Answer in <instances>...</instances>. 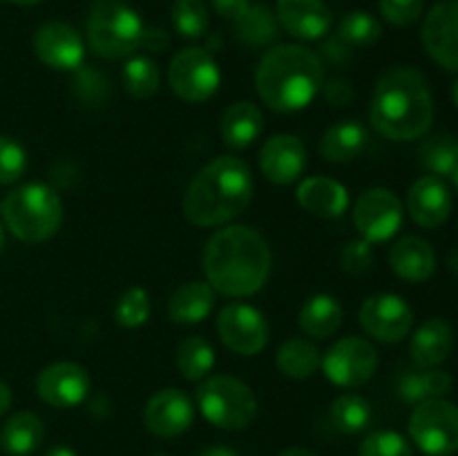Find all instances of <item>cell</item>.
Returning a JSON list of instances; mask_svg holds the SVG:
<instances>
[{
	"mask_svg": "<svg viewBox=\"0 0 458 456\" xmlns=\"http://www.w3.org/2000/svg\"><path fill=\"white\" fill-rule=\"evenodd\" d=\"M271 249L250 226H226L210 235L204 249L206 282L228 298L255 295L271 275Z\"/></svg>",
	"mask_w": 458,
	"mask_h": 456,
	"instance_id": "1",
	"label": "cell"
},
{
	"mask_svg": "<svg viewBox=\"0 0 458 456\" xmlns=\"http://www.w3.org/2000/svg\"><path fill=\"white\" fill-rule=\"evenodd\" d=\"M369 121L376 132L392 141L425 137L434 121V97L428 79L410 65L385 72L371 97Z\"/></svg>",
	"mask_w": 458,
	"mask_h": 456,
	"instance_id": "2",
	"label": "cell"
},
{
	"mask_svg": "<svg viewBox=\"0 0 458 456\" xmlns=\"http://www.w3.org/2000/svg\"><path fill=\"white\" fill-rule=\"evenodd\" d=\"M253 174L240 156L222 155L206 164L183 192V215L199 228L224 226L253 199Z\"/></svg>",
	"mask_w": 458,
	"mask_h": 456,
	"instance_id": "3",
	"label": "cell"
},
{
	"mask_svg": "<svg viewBox=\"0 0 458 456\" xmlns=\"http://www.w3.org/2000/svg\"><path fill=\"white\" fill-rule=\"evenodd\" d=\"M325 83V65L313 49L284 43L268 49L255 70V89L273 112L291 114L311 106Z\"/></svg>",
	"mask_w": 458,
	"mask_h": 456,
	"instance_id": "4",
	"label": "cell"
},
{
	"mask_svg": "<svg viewBox=\"0 0 458 456\" xmlns=\"http://www.w3.org/2000/svg\"><path fill=\"white\" fill-rule=\"evenodd\" d=\"M4 226L27 244L52 240L63 224V201L54 188L31 182L13 188L0 204Z\"/></svg>",
	"mask_w": 458,
	"mask_h": 456,
	"instance_id": "5",
	"label": "cell"
},
{
	"mask_svg": "<svg viewBox=\"0 0 458 456\" xmlns=\"http://www.w3.org/2000/svg\"><path fill=\"white\" fill-rule=\"evenodd\" d=\"M143 21L125 0H94L89 4L85 38L97 56L107 61L128 58L141 47Z\"/></svg>",
	"mask_w": 458,
	"mask_h": 456,
	"instance_id": "6",
	"label": "cell"
},
{
	"mask_svg": "<svg viewBox=\"0 0 458 456\" xmlns=\"http://www.w3.org/2000/svg\"><path fill=\"white\" fill-rule=\"evenodd\" d=\"M195 398L204 418L228 432L249 427L258 416V401L253 392L235 376H208L199 383Z\"/></svg>",
	"mask_w": 458,
	"mask_h": 456,
	"instance_id": "7",
	"label": "cell"
},
{
	"mask_svg": "<svg viewBox=\"0 0 458 456\" xmlns=\"http://www.w3.org/2000/svg\"><path fill=\"white\" fill-rule=\"evenodd\" d=\"M410 436L429 456L458 452V405L445 398L419 402L410 416Z\"/></svg>",
	"mask_w": 458,
	"mask_h": 456,
	"instance_id": "8",
	"label": "cell"
},
{
	"mask_svg": "<svg viewBox=\"0 0 458 456\" xmlns=\"http://www.w3.org/2000/svg\"><path fill=\"white\" fill-rule=\"evenodd\" d=\"M222 72L213 54L204 47H186L170 61L168 85L182 101L204 103L217 94Z\"/></svg>",
	"mask_w": 458,
	"mask_h": 456,
	"instance_id": "9",
	"label": "cell"
},
{
	"mask_svg": "<svg viewBox=\"0 0 458 456\" xmlns=\"http://www.w3.org/2000/svg\"><path fill=\"white\" fill-rule=\"evenodd\" d=\"M378 351L374 344L358 335L340 338L322 356V371L327 378L343 389H356L369 383L378 371Z\"/></svg>",
	"mask_w": 458,
	"mask_h": 456,
	"instance_id": "10",
	"label": "cell"
},
{
	"mask_svg": "<svg viewBox=\"0 0 458 456\" xmlns=\"http://www.w3.org/2000/svg\"><path fill=\"white\" fill-rule=\"evenodd\" d=\"M403 217V201L389 188H367L353 204V224L362 240L371 244L392 240L401 231Z\"/></svg>",
	"mask_w": 458,
	"mask_h": 456,
	"instance_id": "11",
	"label": "cell"
},
{
	"mask_svg": "<svg viewBox=\"0 0 458 456\" xmlns=\"http://www.w3.org/2000/svg\"><path fill=\"white\" fill-rule=\"evenodd\" d=\"M217 334L224 347L237 356H258L268 344V322L250 304L231 302L219 311Z\"/></svg>",
	"mask_w": 458,
	"mask_h": 456,
	"instance_id": "12",
	"label": "cell"
},
{
	"mask_svg": "<svg viewBox=\"0 0 458 456\" xmlns=\"http://www.w3.org/2000/svg\"><path fill=\"white\" fill-rule=\"evenodd\" d=\"M358 320L367 335L378 342L396 344L410 335L414 326V311L401 295L376 293L362 302Z\"/></svg>",
	"mask_w": 458,
	"mask_h": 456,
	"instance_id": "13",
	"label": "cell"
},
{
	"mask_svg": "<svg viewBox=\"0 0 458 456\" xmlns=\"http://www.w3.org/2000/svg\"><path fill=\"white\" fill-rule=\"evenodd\" d=\"M31 45L38 61L56 72H76L85 61L83 36L63 21L43 22Z\"/></svg>",
	"mask_w": 458,
	"mask_h": 456,
	"instance_id": "14",
	"label": "cell"
},
{
	"mask_svg": "<svg viewBox=\"0 0 458 456\" xmlns=\"http://www.w3.org/2000/svg\"><path fill=\"white\" fill-rule=\"evenodd\" d=\"M420 38L434 63L458 72V0H443L429 9Z\"/></svg>",
	"mask_w": 458,
	"mask_h": 456,
	"instance_id": "15",
	"label": "cell"
},
{
	"mask_svg": "<svg viewBox=\"0 0 458 456\" xmlns=\"http://www.w3.org/2000/svg\"><path fill=\"white\" fill-rule=\"evenodd\" d=\"M36 393L43 402L56 410H70L81 405L89 393V374L79 362H54L36 378Z\"/></svg>",
	"mask_w": 458,
	"mask_h": 456,
	"instance_id": "16",
	"label": "cell"
},
{
	"mask_svg": "<svg viewBox=\"0 0 458 456\" xmlns=\"http://www.w3.org/2000/svg\"><path fill=\"white\" fill-rule=\"evenodd\" d=\"M195 420V405L182 389H161L143 407V423L148 432L159 438L182 436Z\"/></svg>",
	"mask_w": 458,
	"mask_h": 456,
	"instance_id": "17",
	"label": "cell"
},
{
	"mask_svg": "<svg viewBox=\"0 0 458 456\" xmlns=\"http://www.w3.org/2000/svg\"><path fill=\"white\" fill-rule=\"evenodd\" d=\"M307 168V148L293 134H276L259 152V170L276 186H289Z\"/></svg>",
	"mask_w": 458,
	"mask_h": 456,
	"instance_id": "18",
	"label": "cell"
},
{
	"mask_svg": "<svg viewBox=\"0 0 458 456\" xmlns=\"http://www.w3.org/2000/svg\"><path fill=\"white\" fill-rule=\"evenodd\" d=\"M276 18L298 40L325 38L334 25V13L325 0H277Z\"/></svg>",
	"mask_w": 458,
	"mask_h": 456,
	"instance_id": "19",
	"label": "cell"
},
{
	"mask_svg": "<svg viewBox=\"0 0 458 456\" xmlns=\"http://www.w3.org/2000/svg\"><path fill=\"white\" fill-rule=\"evenodd\" d=\"M452 192L441 177L425 174L407 192V213L420 228L443 226L452 215Z\"/></svg>",
	"mask_w": 458,
	"mask_h": 456,
	"instance_id": "20",
	"label": "cell"
},
{
	"mask_svg": "<svg viewBox=\"0 0 458 456\" xmlns=\"http://www.w3.org/2000/svg\"><path fill=\"white\" fill-rule=\"evenodd\" d=\"M389 266L401 280L420 284L437 271V253L423 237L405 235L389 249Z\"/></svg>",
	"mask_w": 458,
	"mask_h": 456,
	"instance_id": "21",
	"label": "cell"
},
{
	"mask_svg": "<svg viewBox=\"0 0 458 456\" xmlns=\"http://www.w3.org/2000/svg\"><path fill=\"white\" fill-rule=\"evenodd\" d=\"M454 349V331L443 317H429L416 329L410 342V356L419 369H434L450 358Z\"/></svg>",
	"mask_w": 458,
	"mask_h": 456,
	"instance_id": "22",
	"label": "cell"
},
{
	"mask_svg": "<svg viewBox=\"0 0 458 456\" xmlns=\"http://www.w3.org/2000/svg\"><path fill=\"white\" fill-rule=\"evenodd\" d=\"M295 199L307 213L322 219H335L349 208L347 188L329 177H309L300 182Z\"/></svg>",
	"mask_w": 458,
	"mask_h": 456,
	"instance_id": "23",
	"label": "cell"
},
{
	"mask_svg": "<svg viewBox=\"0 0 458 456\" xmlns=\"http://www.w3.org/2000/svg\"><path fill=\"white\" fill-rule=\"evenodd\" d=\"M213 286L204 280H192L179 286L168 300V317L177 325H199L215 308Z\"/></svg>",
	"mask_w": 458,
	"mask_h": 456,
	"instance_id": "24",
	"label": "cell"
},
{
	"mask_svg": "<svg viewBox=\"0 0 458 456\" xmlns=\"http://www.w3.org/2000/svg\"><path fill=\"white\" fill-rule=\"evenodd\" d=\"M222 141L233 150H244L253 146L264 132V114L255 103L237 101L224 112L222 125Z\"/></svg>",
	"mask_w": 458,
	"mask_h": 456,
	"instance_id": "25",
	"label": "cell"
},
{
	"mask_svg": "<svg viewBox=\"0 0 458 456\" xmlns=\"http://www.w3.org/2000/svg\"><path fill=\"white\" fill-rule=\"evenodd\" d=\"M298 325L307 338L327 340L335 335V331L343 326V307H340V302L334 295H311L300 307Z\"/></svg>",
	"mask_w": 458,
	"mask_h": 456,
	"instance_id": "26",
	"label": "cell"
},
{
	"mask_svg": "<svg viewBox=\"0 0 458 456\" xmlns=\"http://www.w3.org/2000/svg\"><path fill=\"white\" fill-rule=\"evenodd\" d=\"M45 425L31 411H18L0 429V447L9 456H30L43 445Z\"/></svg>",
	"mask_w": 458,
	"mask_h": 456,
	"instance_id": "27",
	"label": "cell"
},
{
	"mask_svg": "<svg viewBox=\"0 0 458 456\" xmlns=\"http://www.w3.org/2000/svg\"><path fill=\"white\" fill-rule=\"evenodd\" d=\"M367 139L369 137H367L365 125L358 123V121H343V123L331 125L322 134L320 155L329 164H349L356 156H360V152L367 146Z\"/></svg>",
	"mask_w": 458,
	"mask_h": 456,
	"instance_id": "28",
	"label": "cell"
},
{
	"mask_svg": "<svg viewBox=\"0 0 458 456\" xmlns=\"http://www.w3.org/2000/svg\"><path fill=\"white\" fill-rule=\"evenodd\" d=\"M452 376L447 371L438 369H407L398 378V396L410 405L432 401V398H443L447 392H452Z\"/></svg>",
	"mask_w": 458,
	"mask_h": 456,
	"instance_id": "29",
	"label": "cell"
},
{
	"mask_svg": "<svg viewBox=\"0 0 458 456\" xmlns=\"http://www.w3.org/2000/svg\"><path fill=\"white\" fill-rule=\"evenodd\" d=\"M233 30H235V38L246 47H267L280 34V22H277L276 13L267 7V4L250 3V7L242 13L237 21H233Z\"/></svg>",
	"mask_w": 458,
	"mask_h": 456,
	"instance_id": "30",
	"label": "cell"
},
{
	"mask_svg": "<svg viewBox=\"0 0 458 456\" xmlns=\"http://www.w3.org/2000/svg\"><path fill=\"white\" fill-rule=\"evenodd\" d=\"M322 353L313 342L304 338H291L277 349L276 365L284 376L293 380L311 378L320 369Z\"/></svg>",
	"mask_w": 458,
	"mask_h": 456,
	"instance_id": "31",
	"label": "cell"
},
{
	"mask_svg": "<svg viewBox=\"0 0 458 456\" xmlns=\"http://www.w3.org/2000/svg\"><path fill=\"white\" fill-rule=\"evenodd\" d=\"M174 362H177L179 374L191 383H201L208 378L215 367V349L201 335H191L182 340L174 351Z\"/></svg>",
	"mask_w": 458,
	"mask_h": 456,
	"instance_id": "32",
	"label": "cell"
},
{
	"mask_svg": "<svg viewBox=\"0 0 458 456\" xmlns=\"http://www.w3.org/2000/svg\"><path fill=\"white\" fill-rule=\"evenodd\" d=\"M416 156L429 174L450 177L458 168V139L452 134H434L420 143Z\"/></svg>",
	"mask_w": 458,
	"mask_h": 456,
	"instance_id": "33",
	"label": "cell"
},
{
	"mask_svg": "<svg viewBox=\"0 0 458 456\" xmlns=\"http://www.w3.org/2000/svg\"><path fill=\"white\" fill-rule=\"evenodd\" d=\"M125 92L132 98L146 101L152 98L161 88V74L157 63L150 56H132L125 61L123 72H121Z\"/></svg>",
	"mask_w": 458,
	"mask_h": 456,
	"instance_id": "34",
	"label": "cell"
},
{
	"mask_svg": "<svg viewBox=\"0 0 458 456\" xmlns=\"http://www.w3.org/2000/svg\"><path fill=\"white\" fill-rule=\"evenodd\" d=\"M329 418L338 432L360 434L371 423V405L358 393H343L331 402Z\"/></svg>",
	"mask_w": 458,
	"mask_h": 456,
	"instance_id": "35",
	"label": "cell"
},
{
	"mask_svg": "<svg viewBox=\"0 0 458 456\" xmlns=\"http://www.w3.org/2000/svg\"><path fill=\"white\" fill-rule=\"evenodd\" d=\"M383 36V25L369 12H349L338 25V40L347 47H369Z\"/></svg>",
	"mask_w": 458,
	"mask_h": 456,
	"instance_id": "36",
	"label": "cell"
},
{
	"mask_svg": "<svg viewBox=\"0 0 458 456\" xmlns=\"http://www.w3.org/2000/svg\"><path fill=\"white\" fill-rule=\"evenodd\" d=\"M208 7L204 0H174L173 25L183 38H201L208 31Z\"/></svg>",
	"mask_w": 458,
	"mask_h": 456,
	"instance_id": "37",
	"label": "cell"
},
{
	"mask_svg": "<svg viewBox=\"0 0 458 456\" xmlns=\"http://www.w3.org/2000/svg\"><path fill=\"white\" fill-rule=\"evenodd\" d=\"M152 311L150 295L141 286H132V289L125 291L119 298L114 308V320L116 325H121L123 329H139L148 322Z\"/></svg>",
	"mask_w": 458,
	"mask_h": 456,
	"instance_id": "38",
	"label": "cell"
},
{
	"mask_svg": "<svg viewBox=\"0 0 458 456\" xmlns=\"http://www.w3.org/2000/svg\"><path fill=\"white\" fill-rule=\"evenodd\" d=\"M360 456H414V450L403 434L392 429H378L371 432L360 443Z\"/></svg>",
	"mask_w": 458,
	"mask_h": 456,
	"instance_id": "39",
	"label": "cell"
},
{
	"mask_svg": "<svg viewBox=\"0 0 458 456\" xmlns=\"http://www.w3.org/2000/svg\"><path fill=\"white\" fill-rule=\"evenodd\" d=\"M27 150L13 137L0 134V186H12L25 174Z\"/></svg>",
	"mask_w": 458,
	"mask_h": 456,
	"instance_id": "40",
	"label": "cell"
},
{
	"mask_svg": "<svg viewBox=\"0 0 458 456\" xmlns=\"http://www.w3.org/2000/svg\"><path fill=\"white\" fill-rule=\"evenodd\" d=\"M74 94L81 103H103L107 98V80L92 67L81 65L74 76Z\"/></svg>",
	"mask_w": 458,
	"mask_h": 456,
	"instance_id": "41",
	"label": "cell"
},
{
	"mask_svg": "<svg viewBox=\"0 0 458 456\" xmlns=\"http://www.w3.org/2000/svg\"><path fill=\"white\" fill-rule=\"evenodd\" d=\"M425 0H378L383 18L396 27H407L419 21Z\"/></svg>",
	"mask_w": 458,
	"mask_h": 456,
	"instance_id": "42",
	"label": "cell"
},
{
	"mask_svg": "<svg viewBox=\"0 0 458 456\" xmlns=\"http://www.w3.org/2000/svg\"><path fill=\"white\" fill-rule=\"evenodd\" d=\"M371 241L367 240H356L349 241L343 249V255H340V264H343L344 271L349 275H362L371 268L374 264V249H371Z\"/></svg>",
	"mask_w": 458,
	"mask_h": 456,
	"instance_id": "43",
	"label": "cell"
},
{
	"mask_svg": "<svg viewBox=\"0 0 458 456\" xmlns=\"http://www.w3.org/2000/svg\"><path fill=\"white\" fill-rule=\"evenodd\" d=\"M322 94H325L327 103H331V106H349V103L356 98V92H353V85L349 83L347 79H343V76H334V79L325 80L322 83Z\"/></svg>",
	"mask_w": 458,
	"mask_h": 456,
	"instance_id": "44",
	"label": "cell"
},
{
	"mask_svg": "<svg viewBox=\"0 0 458 456\" xmlns=\"http://www.w3.org/2000/svg\"><path fill=\"white\" fill-rule=\"evenodd\" d=\"M210 3L215 12L226 21H237L250 7V0H210Z\"/></svg>",
	"mask_w": 458,
	"mask_h": 456,
	"instance_id": "45",
	"label": "cell"
},
{
	"mask_svg": "<svg viewBox=\"0 0 458 456\" xmlns=\"http://www.w3.org/2000/svg\"><path fill=\"white\" fill-rule=\"evenodd\" d=\"M170 43V36L165 34L161 27H146L141 36V47L150 49V52H164Z\"/></svg>",
	"mask_w": 458,
	"mask_h": 456,
	"instance_id": "46",
	"label": "cell"
},
{
	"mask_svg": "<svg viewBox=\"0 0 458 456\" xmlns=\"http://www.w3.org/2000/svg\"><path fill=\"white\" fill-rule=\"evenodd\" d=\"M12 401H13L12 389H9L4 383H0V416H3L9 407H12Z\"/></svg>",
	"mask_w": 458,
	"mask_h": 456,
	"instance_id": "47",
	"label": "cell"
},
{
	"mask_svg": "<svg viewBox=\"0 0 458 456\" xmlns=\"http://www.w3.org/2000/svg\"><path fill=\"white\" fill-rule=\"evenodd\" d=\"M199 456H240L235 450L231 447H224V445H213V447H206Z\"/></svg>",
	"mask_w": 458,
	"mask_h": 456,
	"instance_id": "48",
	"label": "cell"
},
{
	"mask_svg": "<svg viewBox=\"0 0 458 456\" xmlns=\"http://www.w3.org/2000/svg\"><path fill=\"white\" fill-rule=\"evenodd\" d=\"M277 456H318L316 452L309 450V447H286Z\"/></svg>",
	"mask_w": 458,
	"mask_h": 456,
	"instance_id": "49",
	"label": "cell"
},
{
	"mask_svg": "<svg viewBox=\"0 0 458 456\" xmlns=\"http://www.w3.org/2000/svg\"><path fill=\"white\" fill-rule=\"evenodd\" d=\"M45 456H76V452L72 450V447H65V445H56L52 447V450L47 452Z\"/></svg>",
	"mask_w": 458,
	"mask_h": 456,
	"instance_id": "50",
	"label": "cell"
},
{
	"mask_svg": "<svg viewBox=\"0 0 458 456\" xmlns=\"http://www.w3.org/2000/svg\"><path fill=\"white\" fill-rule=\"evenodd\" d=\"M13 4H21V7H34V4H40L43 0H9Z\"/></svg>",
	"mask_w": 458,
	"mask_h": 456,
	"instance_id": "51",
	"label": "cell"
},
{
	"mask_svg": "<svg viewBox=\"0 0 458 456\" xmlns=\"http://www.w3.org/2000/svg\"><path fill=\"white\" fill-rule=\"evenodd\" d=\"M3 250H4V224L3 219H0V255H3Z\"/></svg>",
	"mask_w": 458,
	"mask_h": 456,
	"instance_id": "52",
	"label": "cell"
},
{
	"mask_svg": "<svg viewBox=\"0 0 458 456\" xmlns=\"http://www.w3.org/2000/svg\"><path fill=\"white\" fill-rule=\"evenodd\" d=\"M452 98H454V103L458 107V79L454 80V85H452Z\"/></svg>",
	"mask_w": 458,
	"mask_h": 456,
	"instance_id": "53",
	"label": "cell"
},
{
	"mask_svg": "<svg viewBox=\"0 0 458 456\" xmlns=\"http://www.w3.org/2000/svg\"><path fill=\"white\" fill-rule=\"evenodd\" d=\"M450 179H452V186H454V190L458 192V168L450 174Z\"/></svg>",
	"mask_w": 458,
	"mask_h": 456,
	"instance_id": "54",
	"label": "cell"
},
{
	"mask_svg": "<svg viewBox=\"0 0 458 456\" xmlns=\"http://www.w3.org/2000/svg\"><path fill=\"white\" fill-rule=\"evenodd\" d=\"M159 456H161V454H159Z\"/></svg>",
	"mask_w": 458,
	"mask_h": 456,
	"instance_id": "55",
	"label": "cell"
}]
</instances>
